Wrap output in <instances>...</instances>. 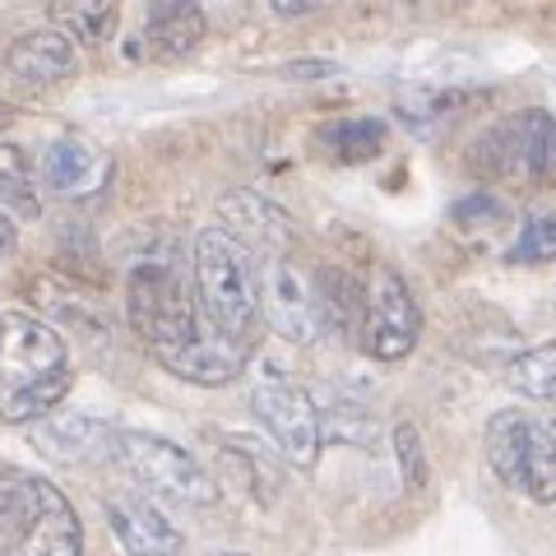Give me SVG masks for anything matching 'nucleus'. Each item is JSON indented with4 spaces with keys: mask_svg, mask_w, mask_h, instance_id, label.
Instances as JSON below:
<instances>
[{
    "mask_svg": "<svg viewBox=\"0 0 556 556\" xmlns=\"http://www.w3.org/2000/svg\"><path fill=\"white\" fill-rule=\"evenodd\" d=\"M422 334V311H417L413 288L390 265H376L357 306V339L376 362H399L417 348Z\"/></svg>",
    "mask_w": 556,
    "mask_h": 556,
    "instance_id": "obj_6",
    "label": "nucleus"
},
{
    "mask_svg": "<svg viewBox=\"0 0 556 556\" xmlns=\"http://www.w3.org/2000/svg\"><path fill=\"white\" fill-rule=\"evenodd\" d=\"M283 75H292V79H298V75H329V65H288Z\"/></svg>",
    "mask_w": 556,
    "mask_h": 556,
    "instance_id": "obj_27",
    "label": "nucleus"
},
{
    "mask_svg": "<svg viewBox=\"0 0 556 556\" xmlns=\"http://www.w3.org/2000/svg\"><path fill=\"white\" fill-rule=\"evenodd\" d=\"M255 292H260V320L274 334L292 343H316L325 334L320 302H316V274L298 265L292 255H274L255 265Z\"/></svg>",
    "mask_w": 556,
    "mask_h": 556,
    "instance_id": "obj_7",
    "label": "nucleus"
},
{
    "mask_svg": "<svg viewBox=\"0 0 556 556\" xmlns=\"http://www.w3.org/2000/svg\"><path fill=\"white\" fill-rule=\"evenodd\" d=\"M0 556H84V529L56 482L0 468Z\"/></svg>",
    "mask_w": 556,
    "mask_h": 556,
    "instance_id": "obj_2",
    "label": "nucleus"
},
{
    "mask_svg": "<svg viewBox=\"0 0 556 556\" xmlns=\"http://www.w3.org/2000/svg\"><path fill=\"white\" fill-rule=\"evenodd\" d=\"M108 525L130 556H181L186 538L149 496H108Z\"/></svg>",
    "mask_w": 556,
    "mask_h": 556,
    "instance_id": "obj_13",
    "label": "nucleus"
},
{
    "mask_svg": "<svg viewBox=\"0 0 556 556\" xmlns=\"http://www.w3.org/2000/svg\"><path fill=\"white\" fill-rule=\"evenodd\" d=\"M394 459H399V473H404L408 492H422L427 486V455H422V437H417L413 422L394 427Z\"/></svg>",
    "mask_w": 556,
    "mask_h": 556,
    "instance_id": "obj_23",
    "label": "nucleus"
},
{
    "mask_svg": "<svg viewBox=\"0 0 556 556\" xmlns=\"http://www.w3.org/2000/svg\"><path fill=\"white\" fill-rule=\"evenodd\" d=\"M75 65H79V51L56 28L24 33V38L10 42V51H5V70L20 84H61L75 75Z\"/></svg>",
    "mask_w": 556,
    "mask_h": 556,
    "instance_id": "obj_15",
    "label": "nucleus"
},
{
    "mask_svg": "<svg viewBox=\"0 0 556 556\" xmlns=\"http://www.w3.org/2000/svg\"><path fill=\"white\" fill-rule=\"evenodd\" d=\"M126 320L153 348L159 362L181 353L186 343H195L208 325L200 316L190 265H181L177 255L139 260L126 278Z\"/></svg>",
    "mask_w": 556,
    "mask_h": 556,
    "instance_id": "obj_3",
    "label": "nucleus"
},
{
    "mask_svg": "<svg viewBox=\"0 0 556 556\" xmlns=\"http://www.w3.org/2000/svg\"><path fill=\"white\" fill-rule=\"evenodd\" d=\"M334 437V441H371L376 437V422L362 408H339V413H320V441Z\"/></svg>",
    "mask_w": 556,
    "mask_h": 556,
    "instance_id": "obj_24",
    "label": "nucleus"
},
{
    "mask_svg": "<svg viewBox=\"0 0 556 556\" xmlns=\"http://www.w3.org/2000/svg\"><path fill=\"white\" fill-rule=\"evenodd\" d=\"M255 417L269 427V437L278 445V455L298 468H316L320 459V408L306 390H298L283 376H265L251 390Z\"/></svg>",
    "mask_w": 556,
    "mask_h": 556,
    "instance_id": "obj_9",
    "label": "nucleus"
},
{
    "mask_svg": "<svg viewBox=\"0 0 556 556\" xmlns=\"http://www.w3.org/2000/svg\"><path fill=\"white\" fill-rule=\"evenodd\" d=\"M38 177H42V186L56 190V195L79 200V195H93V190L108 186L112 163H108V153L98 144H89L84 135H61L47 144Z\"/></svg>",
    "mask_w": 556,
    "mask_h": 556,
    "instance_id": "obj_14",
    "label": "nucleus"
},
{
    "mask_svg": "<svg viewBox=\"0 0 556 556\" xmlns=\"http://www.w3.org/2000/svg\"><path fill=\"white\" fill-rule=\"evenodd\" d=\"M510 386L529 399H556V339L510 362Z\"/></svg>",
    "mask_w": 556,
    "mask_h": 556,
    "instance_id": "obj_21",
    "label": "nucleus"
},
{
    "mask_svg": "<svg viewBox=\"0 0 556 556\" xmlns=\"http://www.w3.org/2000/svg\"><path fill=\"white\" fill-rule=\"evenodd\" d=\"M547 260H556V218L538 214L525 223V232L515 237L510 265H547Z\"/></svg>",
    "mask_w": 556,
    "mask_h": 556,
    "instance_id": "obj_22",
    "label": "nucleus"
},
{
    "mask_svg": "<svg viewBox=\"0 0 556 556\" xmlns=\"http://www.w3.org/2000/svg\"><path fill=\"white\" fill-rule=\"evenodd\" d=\"M228 556H247V552H228Z\"/></svg>",
    "mask_w": 556,
    "mask_h": 556,
    "instance_id": "obj_29",
    "label": "nucleus"
},
{
    "mask_svg": "<svg viewBox=\"0 0 556 556\" xmlns=\"http://www.w3.org/2000/svg\"><path fill=\"white\" fill-rule=\"evenodd\" d=\"M274 10L278 14H311L316 5H311V0H274Z\"/></svg>",
    "mask_w": 556,
    "mask_h": 556,
    "instance_id": "obj_26",
    "label": "nucleus"
},
{
    "mask_svg": "<svg viewBox=\"0 0 556 556\" xmlns=\"http://www.w3.org/2000/svg\"><path fill=\"white\" fill-rule=\"evenodd\" d=\"M190 278H195V302L204 325L251 353L260 325H265L255 292V260L223 228H204L195 237V251H190Z\"/></svg>",
    "mask_w": 556,
    "mask_h": 556,
    "instance_id": "obj_1",
    "label": "nucleus"
},
{
    "mask_svg": "<svg viewBox=\"0 0 556 556\" xmlns=\"http://www.w3.org/2000/svg\"><path fill=\"white\" fill-rule=\"evenodd\" d=\"M10 126V108H5V102H0V130H5Z\"/></svg>",
    "mask_w": 556,
    "mask_h": 556,
    "instance_id": "obj_28",
    "label": "nucleus"
},
{
    "mask_svg": "<svg viewBox=\"0 0 556 556\" xmlns=\"http://www.w3.org/2000/svg\"><path fill=\"white\" fill-rule=\"evenodd\" d=\"M51 24L70 42H102L116 28V5H108V0H84V5L61 0V5H51Z\"/></svg>",
    "mask_w": 556,
    "mask_h": 556,
    "instance_id": "obj_18",
    "label": "nucleus"
},
{
    "mask_svg": "<svg viewBox=\"0 0 556 556\" xmlns=\"http://www.w3.org/2000/svg\"><path fill=\"white\" fill-rule=\"evenodd\" d=\"M116 431L121 427L102 422L93 413H47L38 422H28V445L38 450V455H47L51 464L93 468L102 459H112Z\"/></svg>",
    "mask_w": 556,
    "mask_h": 556,
    "instance_id": "obj_11",
    "label": "nucleus"
},
{
    "mask_svg": "<svg viewBox=\"0 0 556 556\" xmlns=\"http://www.w3.org/2000/svg\"><path fill=\"white\" fill-rule=\"evenodd\" d=\"M486 464L529 501H556V431L529 413H496L486 422Z\"/></svg>",
    "mask_w": 556,
    "mask_h": 556,
    "instance_id": "obj_5",
    "label": "nucleus"
},
{
    "mask_svg": "<svg viewBox=\"0 0 556 556\" xmlns=\"http://www.w3.org/2000/svg\"><path fill=\"white\" fill-rule=\"evenodd\" d=\"M325 144L334 149L343 163H367L380 153V144H386V121H376V116L334 121V126L325 130Z\"/></svg>",
    "mask_w": 556,
    "mask_h": 556,
    "instance_id": "obj_19",
    "label": "nucleus"
},
{
    "mask_svg": "<svg viewBox=\"0 0 556 556\" xmlns=\"http://www.w3.org/2000/svg\"><path fill=\"white\" fill-rule=\"evenodd\" d=\"M0 200H10L20 214H42L38 200V172H33L28 153L20 144H0Z\"/></svg>",
    "mask_w": 556,
    "mask_h": 556,
    "instance_id": "obj_20",
    "label": "nucleus"
},
{
    "mask_svg": "<svg viewBox=\"0 0 556 556\" xmlns=\"http://www.w3.org/2000/svg\"><path fill=\"white\" fill-rule=\"evenodd\" d=\"M223 223L218 228L228 232L241 251L251 260H274V255H292V218L283 214L278 204H269L265 195H255V190H232L228 200L218 204Z\"/></svg>",
    "mask_w": 556,
    "mask_h": 556,
    "instance_id": "obj_12",
    "label": "nucleus"
},
{
    "mask_svg": "<svg viewBox=\"0 0 556 556\" xmlns=\"http://www.w3.org/2000/svg\"><path fill=\"white\" fill-rule=\"evenodd\" d=\"M144 56L149 61H181L204 42V10L186 5V0H167V5H153L144 14Z\"/></svg>",
    "mask_w": 556,
    "mask_h": 556,
    "instance_id": "obj_16",
    "label": "nucleus"
},
{
    "mask_svg": "<svg viewBox=\"0 0 556 556\" xmlns=\"http://www.w3.org/2000/svg\"><path fill=\"white\" fill-rule=\"evenodd\" d=\"M482 167L515 186H543L556 167V121L547 112H519L478 144Z\"/></svg>",
    "mask_w": 556,
    "mask_h": 556,
    "instance_id": "obj_8",
    "label": "nucleus"
},
{
    "mask_svg": "<svg viewBox=\"0 0 556 556\" xmlns=\"http://www.w3.org/2000/svg\"><path fill=\"white\" fill-rule=\"evenodd\" d=\"M112 459L139 482L144 496L172 501V506H214L218 482L204 473L200 459L177 441L153 437V431H116Z\"/></svg>",
    "mask_w": 556,
    "mask_h": 556,
    "instance_id": "obj_4",
    "label": "nucleus"
},
{
    "mask_svg": "<svg viewBox=\"0 0 556 556\" xmlns=\"http://www.w3.org/2000/svg\"><path fill=\"white\" fill-rule=\"evenodd\" d=\"M70 371L65 339L33 316H0V404Z\"/></svg>",
    "mask_w": 556,
    "mask_h": 556,
    "instance_id": "obj_10",
    "label": "nucleus"
},
{
    "mask_svg": "<svg viewBox=\"0 0 556 556\" xmlns=\"http://www.w3.org/2000/svg\"><path fill=\"white\" fill-rule=\"evenodd\" d=\"M20 251V228H14L10 214H0V255H14Z\"/></svg>",
    "mask_w": 556,
    "mask_h": 556,
    "instance_id": "obj_25",
    "label": "nucleus"
},
{
    "mask_svg": "<svg viewBox=\"0 0 556 556\" xmlns=\"http://www.w3.org/2000/svg\"><path fill=\"white\" fill-rule=\"evenodd\" d=\"M163 367L172 376L190 380V386H228V380L241 376V367H247V348H237L223 334H214V329H204V334L195 343H186L181 353L163 357Z\"/></svg>",
    "mask_w": 556,
    "mask_h": 556,
    "instance_id": "obj_17",
    "label": "nucleus"
}]
</instances>
